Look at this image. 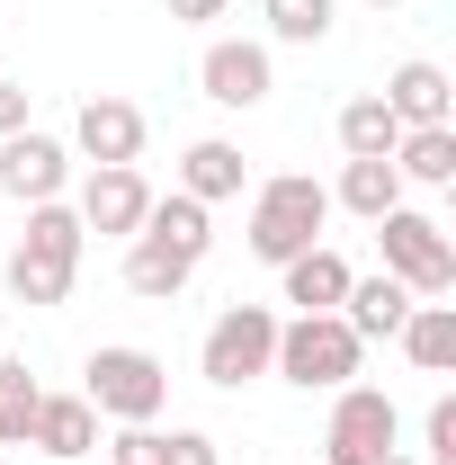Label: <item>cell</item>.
I'll return each instance as SVG.
<instances>
[{
	"label": "cell",
	"instance_id": "ba28073f",
	"mask_svg": "<svg viewBox=\"0 0 456 465\" xmlns=\"http://www.w3.org/2000/svg\"><path fill=\"white\" fill-rule=\"evenodd\" d=\"M402 448V411L385 385H341L332 394V430H322V465H376Z\"/></svg>",
	"mask_w": 456,
	"mask_h": 465
},
{
	"label": "cell",
	"instance_id": "30bf717a",
	"mask_svg": "<svg viewBox=\"0 0 456 465\" xmlns=\"http://www.w3.org/2000/svg\"><path fill=\"white\" fill-rule=\"evenodd\" d=\"M197 81H206L215 108H260V99L278 90V63H269L260 36H215V45L197 54Z\"/></svg>",
	"mask_w": 456,
	"mask_h": 465
},
{
	"label": "cell",
	"instance_id": "8992f818",
	"mask_svg": "<svg viewBox=\"0 0 456 465\" xmlns=\"http://www.w3.org/2000/svg\"><path fill=\"white\" fill-rule=\"evenodd\" d=\"M376 242H385V278L421 295H456V242L439 215H421V206H394V215H376Z\"/></svg>",
	"mask_w": 456,
	"mask_h": 465
},
{
	"label": "cell",
	"instance_id": "f546056e",
	"mask_svg": "<svg viewBox=\"0 0 456 465\" xmlns=\"http://www.w3.org/2000/svg\"><path fill=\"white\" fill-rule=\"evenodd\" d=\"M367 9H402V0H367Z\"/></svg>",
	"mask_w": 456,
	"mask_h": 465
},
{
	"label": "cell",
	"instance_id": "8fae6325",
	"mask_svg": "<svg viewBox=\"0 0 456 465\" xmlns=\"http://www.w3.org/2000/svg\"><path fill=\"white\" fill-rule=\"evenodd\" d=\"M144 134H153L144 108H134V99H108V90H99V99H81V116H72V153H81L90 171L144 162Z\"/></svg>",
	"mask_w": 456,
	"mask_h": 465
},
{
	"label": "cell",
	"instance_id": "2e32d148",
	"mask_svg": "<svg viewBox=\"0 0 456 465\" xmlns=\"http://www.w3.org/2000/svg\"><path fill=\"white\" fill-rule=\"evenodd\" d=\"M278 278H286V304H295V313H341V295H349L358 269H349L332 242H313V251H295V260H286Z\"/></svg>",
	"mask_w": 456,
	"mask_h": 465
},
{
	"label": "cell",
	"instance_id": "484cf974",
	"mask_svg": "<svg viewBox=\"0 0 456 465\" xmlns=\"http://www.w3.org/2000/svg\"><path fill=\"white\" fill-rule=\"evenodd\" d=\"M162 465H224V448L206 430H162Z\"/></svg>",
	"mask_w": 456,
	"mask_h": 465
},
{
	"label": "cell",
	"instance_id": "ffe728a7",
	"mask_svg": "<svg viewBox=\"0 0 456 465\" xmlns=\"http://www.w3.org/2000/svg\"><path fill=\"white\" fill-rule=\"evenodd\" d=\"M332 206H349L358 224H376V215H394V206H402V171H394V162H341Z\"/></svg>",
	"mask_w": 456,
	"mask_h": 465
},
{
	"label": "cell",
	"instance_id": "9c48e42d",
	"mask_svg": "<svg viewBox=\"0 0 456 465\" xmlns=\"http://www.w3.org/2000/svg\"><path fill=\"white\" fill-rule=\"evenodd\" d=\"M72 188V143L63 134H36V125H18V134H0V197H18V206H45Z\"/></svg>",
	"mask_w": 456,
	"mask_h": 465
},
{
	"label": "cell",
	"instance_id": "7a4b0ae2",
	"mask_svg": "<svg viewBox=\"0 0 456 465\" xmlns=\"http://www.w3.org/2000/svg\"><path fill=\"white\" fill-rule=\"evenodd\" d=\"M322 224H332V188H322L313 171H278V179L251 188V224H242V242H251V260L286 269L295 251L322 242Z\"/></svg>",
	"mask_w": 456,
	"mask_h": 465
},
{
	"label": "cell",
	"instance_id": "cb8c5ba5",
	"mask_svg": "<svg viewBox=\"0 0 456 465\" xmlns=\"http://www.w3.org/2000/svg\"><path fill=\"white\" fill-rule=\"evenodd\" d=\"M421 465H456V394H439L421 420Z\"/></svg>",
	"mask_w": 456,
	"mask_h": 465
},
{
	"label": "cell",
	"instance_id": "d6986e66",
	"mask_svg": "<svg viewBox=\"0 0 456 465\" xmlns=\"http://www.w3.org/2000/svg\"><path fill=\"white\" fill-rule=\"evenodd\" d=\"M394 171H402V188H448L456 179V125H402Z\"/></svg>",
	"mask_w": 456,
	"mask_h": 465
},
{
	"label": "cell",
	"instance_id": "e0dca14e",
	"mask_svg": "<svg viewBox=\"0 0 456 465\" xmlns=\"http://www.w3.org/2000/svg\"><path fill=\"white\" fill-rule=\"evenodd\" d=\"M411 304H421V295L402 287V278H385V269H376V278H349V295H341V322L358 331V341H394Z\"/></svg>",
	"mask_w": 456,
	"mask_h": 465
},
{
	"label": "cell",
	"instance_id": "52a82bcc",
	"mask_svg": "<svg viewBox=\"0 0 456 465\" xmlns=\"http://www.w3.org/2000/svg\"><path fill=\"white\" fill-rule=\"evenodd\" d=\"M269 358H278V313L269 304H224L206 322V341H197V376L224 385V394H242L251 376H269Z\"/></svg>",
	"mask_w": 456,
	"mask_h": 465
},
{
	"label": "cell",
	"instance_id": "ac0fdd59",
	"mask_svg": "<svg viewBox=\"0 0 456 465\" xmlns=\"http://www.w3.org/2000/svg\"><path fill=\"white\" fill-rule=\"evenodd\" d=\"M394 341H402V358H411L421 376H456V304H439V295H430V304H411Z\"/></svg>",
	"mask_w": 456,
	"mask_h": 465
},
{
	"label": "cell",
	"instance_id": "4316f807",
	"mask_svg": "<svg viewBox=\"0 0 456 465\" xmlns=\"http://www.w3.org/2000/svg\"><path fill=\"white\" fill-rule=\"evenodd\" d=\"M162 9H171V18H179V27H206V18H224V9H233V0H162Z\"/></svg>",
	"mask_w": 456,
	"mask_h": 465
},
{
	"label": "cell",
	"instance_id": "6da1fadb",
	"mask_svg": "<svg viewBox=\"0 0 456 465\" xmlns=\"http://www.w3.org/2000/svg\"><path fill=\"white\" fill-rule=\"evenodd\" d=\"M206 251H215V206H197V197H153V215L134 224L125 242V287L153 295V304H171L197 269H206Z\"/></svg>",
	"mask_w": 456,
	"mask_h": 465
},
{
	"label": "cell",
	"instance_id": "5b68a950",
	"mask_svg": "<svg viewBox=\"0 0 456 465\" xmlns=\"http://www.w3.org/2000/svg\"><path fill=\"white\" fill-rule=\"evenodd\" d=\"M81 403L99 411V420H162V403H171V367L153 358V349H90V367H81Z\"/></svg>",
	"mask_w": 456,
	"mask_h": 465
},
{
	"label": "cell",
	"instance_id": "f1b7e54d",
	"mask_svg": "<svg viewBox=\"0 0 456 465\" xmlns=\"http://www.w3.org/2000/svg\"><path fill=\"white\" fill-rule=\"evenodd\" d=\"M376 465H421V457H402V448H385V457H376Z\"/></svg>",
	"mask_w": 456,
	"mask_h": 465
},
{
	"label": "cell",
	"instance_id": "3957f363",
	"mask_svg": "<svg viewBox=\"0 0 456 465\" xmlns=\"http://www.w3.org/2000/svg\"><path fill=\"white\" fill-rule=\"evenodd\" d=\"M81 251H90V232H81V215L63 206V197H45V206H27V232H18V251H9V295L18 304H63L72 295V278H81Z\"/></svg>",
	"mask_w": 456,
	"mask_h": 465
},
{
	"label": "cell",
	"instance_id": "7c38bea8",
	"mask_svg": "<svg viewBox=\"0 0 456 465\" xmlns=\"http://www.w3.org/2000/svg\"><path fill=\"white\" fill-rule=\"evenodd\" d=\"M81 232H108V242H134V224L153 215V179L134 171V162H116V171H90L81 179Z\"/></svg>",
	"mask_w": 456,
	"mask_h": 465
},
{
	"label": "cell",
	"instance_id": "d4e9b609",
	"mask_svg": "<svg viewBox=\"0 0 456 465\" xmlns=\"http://www.w3.org/2000/svg\"><path fill=\"white\" fill-rule=\"evenodd\" d=\"M108 465H162V430H153V420H116Z\"/></svg>",
	"mask_w": 456,
	"mask_h": 465
},
{
	"label": "cell",
	"instance_id": "7402d4cb",
	"mask_svg": "<svg viewBox=\"0 0 456 465\" xmlns=\"http://www.w3.org/2000/svg\"><path fill=\"white\" fill-rule=\"evenodd\" d=\"M260 18H269L278 45H322L332 18H341V0H260Z\"/></svg>",
	"mask_w": 456,
	"mask_h": 465
},
{
	"label": "cell",
	"instance_id": "9a60e30c",
	"mask_svg": "<svg viewBox=\"0 0 456 465\" xmlns=\"http://www.w3.org/2000/svg\"><path fill=\"white\" fill-rule=\"evenodd\" d=\"M242 179H251V162H242V143H224V134H197L179 153V197H197V206L242 197Z\"/></svg>",
	"mask_w": 456,
	"mask_h": 465
},
{
	"label": "cell",
	"instance_id": "603a6c76",
	"mask_svg": "<svg viewBox=\"0 0 456 465\" xmlns=\"http://www.w3.org/2000/svg\"><path fill=\"white\" fill-rule=\"evenodd\" d=\"M36 403H45V385L27 376V358H0V439H9V448H27Z\"/></svg>",
	"mask_w": 456,
	"mask_h": 465
},
{
	"label": "cell",
	"instance_id": "4fadbf2b",
	"mask_svg": "<svg viewBox=\"0 0 456 465\" xmlns=\"http://www.w3.org/2000/svg\"><path fill=\"white\" fill-rule=\"evenodd\" d=\"M27 448L55 465H81L90 448H99V411L81 403V394H45L36 403V420H27Z\"/></svg>",
	"mask_w": 456,
	"mask_h": 465
},
{
	"label": "cell",
	"instance_id": "83f0119b",
	"mask_svg": "<svg viewBox=\"0 0 456 465\" xmlns=\"http://www.w3.org/2000/svg\"><path fill=\"white\" fill-rule=\"evenodd\" d=\"M27 125V81H0V134H18Z\"/></svg>",
	"mask_w": 456,
	"mask_h": 465
},
{
	"label": "cell",
	"instance_id": "44dd1931",
	"mask_svg": "<svg viewBox=\"0 0 456 465\" xmlns=\"http://www.w3.org/2000/svg\"><path fill=\"white\" fill-rule=\"evenodd\" d=\"M394 143H402V116L385 108L376 90L341 108V153H349V162H394Z\"/></svg>",
	"mask_w": 456,
	"mask_h": 465
},
{
	"label": "cell",
	"instance_id": "5bb4252c",
	"mask_svg": "<svg viewBox=\"0 0 456 465\" xmlns=\"http://www.w3.org/2000/svg\"><path fill=\"white\" fill-rule=\"evenodd\" d=\"M376 99H385L402 125H456V81L439 72V63H394Z\"/></svg>",
	"mask_w": 456,
	"mask_h": 465
},
{
	"label": "cell",
	"instance_id": "277c9868",
	"mask_svg": "<svg viewBox=\"0 0 456 465\" xmlns=\"http://www.w3.org/2000/svg\"><path fill=\"white\" fill-rule=\"evenodd\" d=\"M358 358H367V341L349 331L341 313H295V322H278L269 376L304 385V394H341V385H358Z\"/></svg>",
	"mask_w": 456,
	"mask_h": 465
}]
</instances>
